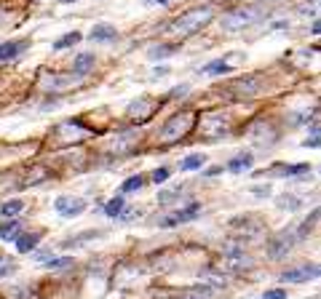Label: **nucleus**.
Returning <instances> with one entry per match:
<instances>
[{
    "label": "nucleus",
    "mask_w": 321,
    "mask_h": 299,
    "mask_svg": "<svg viewBox=\"0 0 321 299\" xmlns=\"http://www.w3.org/2000/svg\"><path fill=\"white\" fill-rule=\"evenodd\" d=\"M313 278H318V265H300L281 273L284 283H305V280H313Z\"/></svg>",
    "instance_id": "6"
},
{
    "label": "nucleus",
    "mask_w": 321,
    "mask_h": 299,
    "mask_svg": "<svg viewBox=\"0 0 321 299\" xmlns=\"http://www.w3.org/2000/svg\"><path fill=\"white\" fill-rule=\"evenodd\" d=\"M54 209L62 214V217H78V214L86 209V201L81 198H70V195H62V198H56Z\"/></svg>",
    "instance_id": "7"
},
{
    "label": "nucleus",
    "mask_w": 321,
    "mask_h": 299,
    "mask_svg": "<svg viewBox=\"0 0 321 299\" xmlns=\"http://www.w3.org/2000/svg\"><path fill=\"white\" fill-rule=\"evenodd\" d=\"M262 299H287V291L284 288H270V291L262 294Z\"/></svg>",
    "instance_id": "31"
},
{
    "label": "nucleus",
    "mask_w": 321,
    "mask_h": 299,
    "mask_svg": "<svg viewBox=\"0 0 321 299\" xmlns=\"http://www.w3.org/2000/svg\"><path fill=\"white\" fill-rule=\"evenodd\" d=\"M278 206H281V209H287V211H295L297 206H300V201H297V198H281Z\"/></svg>",
    "instance_id": "30"
},
{
    "label": "nucleus",
    "mask_w": 321,
    "mask_h": 299,
    "mask_svg": "<svg viewBox=\"0 0 321 299\" xmlns=\"http://www.w3.org/2000/svg\"><path fill=\"white\" fill-rule=\"evenodd\" d=\"M252 153H241V155H235L228 161V171L230 174H241V171H247V168H252Z\"/></svg>",
    "instance_id": "13"
},
{
    "label": "nucleus",
    "mask_w": 321,
    "mask_h": 299,
    "mask_svg": "<svg viewBox=\"0 0 321 299\" xmlns=\"http://www.w3.org/2000/svg\"><path fill=\"white\" fill-rule=\"evenodd\" d=\"M0 238H3V240H16L19 238V222L3 224V227H0Z\"/></svg>",
    "instance_id": "23"
},
{
    "label": "nucleus",
    "mask_w": 321,
    "mask_h": 299,
    "mask_svg": "<svg viewBox=\"0 0 321 299\" xmlns=\"http://www.w3.org/2000/svg\"><path fill=\"white\" fill-rule=\"evenodd\" d=\"M252 265L247 251H244L241 246H228L225 248V270H230V273H244Z\"/></svg>",
    "instance_id": "5"
},
{
    "label": "nucleus",
    "mask_w": 321,
    "mask_h": 299,
    "mask_svg": "<svg viewBox=\"0 0 321 299\" xmlns=\"http://www.w3.org/2000/svg\"><path fill=\"white\" fill-rule=\"evenodd\" d=\"M37 240H41V235H19L16 238V251H22V254H27V251H32L35 246H37Z\"/></svg>",
    "instance_id": "16"
},
{
    "label": "nucleus",
    "mask_w": 321,
    "mask_h": 299,
    "mask_svg": "<svg viewBox=\"0 0 321 299\" xmlns=\"http://www.w3.org/2000/svg\"><path fill=\"white\" fill-rule=\"evenodd\" d=\"M27 40H14V43H3L0 45V62H14L16 56H22L27 51Z\"/></svg>",
    "instance_id": "8"
},
{
    "label": "nucleus",
    "mask_w": 321,
    "mask_h": 299,
    "mask_svg": "<svg viewBox=\"0 0 321 299\" xmlns=\"http://www.w3.org/2000/svg\"><path fill=\"white\" fill-rule=\"evenodd\" d=\"M177 51H179L177 45H153L150 48V59H164V56H172Z\"/></svg>",
    "instance_id": "21"
},
{
    "label": "nucleus",
    "mask_w": 321,
    "mask_h": 299,
    "mask_svg": "<svg viewBox=\"0 0 321 299\" xmlns=\"http://www.w3.org/2000/svg\"><path fill=\"white\" fill-rule=\"evenodd\" d=\"M198 209H201L198 203H190L185 211H177V214H172V217H169V219H164L160 224H164V227H174V224H179V222H190V219H195Z\"/></svg>",
    "instance_id": "10"
},
{
    "label": "nucleus",
    "mask_w": 321,
    "mask_h": 299,
    "mask_svg": "<svg viewBox=\"0 0 321 299\" xmlns=\"http://www.w3.org/2000/svg\"><path fill=\"white\" fill-rule=\"evenodd\" d=\"M75 43H81V32H67V35H62L59 40H54V48L64 51V48H70V45H75Z\"/></svg>",
    "instance_id": "18"
},
{
    "label": "nucleus",
    "mask_w": 321,
    "mask_h": 299,
    "mask_svg": "<svg viewBox=\"0 0 321 299\" xmlns=\"http://www.w3.org/2000/svg\"><path fill=\"white\" fill-rule=\"evenodd\" d=\"M169 176H172V171H169V168H155V171H153V182L160 184V182H166Z\"/></svg>",
    "instance_id": "29"
},
{
    "label": "nucleus",
    "mask_w": 321,
    "mask_h": 299,
    "mask_svg": "<svg viewBox=\"0 0 321 299\" xmlns=\"http://www.w3.org/2000/svg\"><path fill=\"white\" fill-rule=\"evenodd\" d=\"M94 54H78L75 56V62H72V75L75 78H83V75H89L91 67H94Z\"/></svg>",
    "instance_id": "11"
},
{
    "label": "nucleus",
    "mask_w": 321,
    "mask_h": 299,
    "mask_svg": "<svg viewBox=\"0 0 321 299\" xmlns=\"http://www.w3.org/2000/svg\"><path fill=\"white\" fill-rule=\"evenodd\" d=\"M179 299H212V288H193V291H185Z\"/></svg>",
    "instance_id": "26"
},
{
    "label": "nucleus",
    "mask_w": 321,
    "mask_h": 299,
    "mask_svg": "<svg viewBox=\"0 0 321 299\" xmlns=\"http://www.w3.org/2000/svg\"><path fill=\"white\" fill-rule=\"evenodd\" d=\"M204 161H206V158H204L201 153L187 155L185 161H182V171H195V168H201V166H204Z\"/></svg>",
    "instance_id": "19"
},
{
    "label": "nucleus",
    "mask_w": 321,
    "mask_h": 299,
    "mask_svg": "<svg viewBox=\"0 0 321 299\" xmlns=\"http://www.w3.org/2000/svg\"><path fill=\"white\" fill-rule=\"evenodd\" d=\"M310 171V166L308 163H297V166H284L281 168V176H297V174H305Z\"/></svg>",
    "instance_id": "27"
},
{
    "label": "nucleus",
    "mask_w": 321,
    "mask_h": 299,
    "mask_svg": "<svg viewBox=\"0 0 321 299\" xmlns=\"http://www.w3.org/2000/svg\"><path fill=\"white\" fill-rule=\"evenodd\" d=\"M260 16H262V8H257V6H238V8H233V11H228L222 16V27L225 30H241V27L257 22Z\"/></svg>",
    "instance_id": "3"
},
{
    "label": "nucleus",
    "mask_w": 321,
    "mask_h": 299,
    "mask_svg": "<svg viewBox=\"0 0 321 299\" xmlns=\"http://www.w3.org/2000/svg\"><path fill=\"white\" fill-rule=\"evenodd\" d=\"M124 209H126L124 195H115L112 201H107V206H105V214H107L110 219H118V217H124Z\"/></svg>",
    "instance_id": "14"
},
{
    "label": "nucleus",
    "mask_w": 321,
    "mask_h": 299,
    "mask_svg": "<svg viewBox=\"0 0 321 299\" xmlns=\"http://www.w3.org/2000/svg\"><path fill=\"white\" fill-rule=\"evenodd\" d=\"M316 219H318V211H313V214H310V217L303 222V227L297 230V235H295V238H297V240H303V238L308 235V232H310V227H313V224H316Z\"/></svg>",
    "instance_id": "25"
},
{
    "label": "nucleus",
    "mask_w": 321,
    "mask_h": 299,
    "mask_svg": "<svg viewBox=\"0 0 321 299\" xmlns=\"http://www.w3.org/2000/svg\"><path fill=\"white\" fill-rule=\"evenodd\" d=\"M22 209H24V203H22V201H8V203H3V206H0V214L11 219V217H16V214L22 211Z\"/></svg>",
    "instance_id": "20"
},
{
    "label": "nucleus",
    "mask_w": 321,
    "mask_h": 299,
    "mask_svg": "<svg viewBox=\"0 0 321 299\" xmlns=\"http://www.w3.org/2000/svg\"><path fill=\"white\" fill-rule=\"evenodd\" d=\"M142 184H145L142 176H129V179H126L124 184H121V192H137Z\"/></svg>",
    "instance_id": "24"
},
{
    "label": "nucleus",
    "mask_w": 321,
    "mask_h": 299,
    "mask_svg": "<svg viewBox=\"0 0 321 299\" xmlns=\"http://www.w3.org/2000/svg\"><path fill=\"white\" fill-rule=\"evenodd\" d=\"M59 3H70V0H59Z\"/></svg>",
    "instance_id": "35"
},
{
    "label": "nucleus",
    "mask_w": 321,
    "mask_h": 299,
    "mask_svg": "<svg viewBox=\"0 0 321 299\" xmlns=\"http://www.w3.org/2000/svg\"><path fill=\"white\" fill-rule=\"evenodd\" d=\"M193 120H195V115L190 110L177 112V115H172L164 123V128H160V139H164V142H177V139H182L187 131L193 128Z\"/></svg>",
    "instance_id": "2"
},
{
    "label": "nucleus",
    "mask_w": 321,
    "mask_h": 299,
    "mask_svg": "<svg viewBox=\"0 0 321 299\" xmlns=\"http://www.w3.org/2000/svg\"><path fill=\"white\" fill-rule=\"evenodd\" d=\"M118 37V30L112 24H97L91 30V40H97V43H107V40H115Z\"/></svg>",
    "instance_id": "12"
},
{
    "label": "nucleus",
    "mask_w": 321,
    "mask_h": 299,
    "mask_svg": "<svg viewBox=\"0 0 321 299\" xmlns=\"http://www.w3.org/2000/svg\"><path fill=\"white\" fill-rule=\"evenodd\" d=\"M230 72V64L225 59H217V62H209L206 67H201V75H225Z\"/></svg>",
    "instance_id": "15"
},
{
    "label": "nucleus",
    "mask_w": 321,
    "mask_h": 299,
    "mask_svg": "<svg viewBox=\"0 0 321 299\" xmlns=\"http://www.w3.org/2000/svg\"><path fill=\"white\" fill-rule=\"evenodd\" d=\"M150 3H155V6H166L169 0H150Z\"/></svg>",
    "instance_id": "33"
},
{
    "label": "nucleus",
    "mask_w": 321,
    "mask_h": 299,
    "mask_svg": "<svg viewBox=\"0 0 321 299\" xmlns=\"http://www.w3.org/2000/svg\"><path fill=\"white\" fill-rule=\"evenodd\" d=\"M295 235H292L289 230H284V232H278L276 238H270V243H268V257L270 259H281V257H287L289 254V248L295 246Z\"/></svg>",
    "instance_id": "4"
},
{
    "label": "nucleus",
    "mask_w": 321,
    "mask_h": 299,
    "mask_svg": "<svg viewBox=\"0 0 321 299\" xmlns=\"http://www.w3.org/2000/svg\"><path fill=\"white\" fill-rule=\"evenodd\" d=\"M204 131L206 136H222L228 131V120L220 118V115H206L204 118Z\"/></svg>",
    "instance_id": "9"
},
{
    "label": "nucleus",
    "mask_w": 321,
    "mask_h": 299,
    "mask_svg": "<svg viewBox=\"0 0 321 299\" xmlns=\"http://www.w3.org/2000/svg\"><path fill=\"white\" fill-rule=\"evenodd\" d=\"M201 280L206 283V288H222L225 286V275H220V273H212V270H206V273H201Z\"/></svg>",
    "instance_id": "17"
},
{
    "label": "nucleus",
    "mask_w": 321,
    "mask_h": 299,
    "mask_svg": "<svg viewBox=\"0 0 321 299\" xmlns=\"http://www.w3.org/2000/svg\"><path fill=\"white\" fill-rule=\"evenodd\" d=\"M214 19V6H198V8H190V11H185L182 16H177L172 24H169V32L172 35H193L198 32L204 24H209Z\"/></svg>",
    "instance_id": "1"
},
{
    "label": "nucleus",
    "mask_w": 321,
    "mask_h": 299,
    "mask_svg": "<svg viewBox=\"0 0 321 299\" xmlns=\"http://www.w3.org/2000/svg\"><path fill=\"white\" fill-rule=\"evenodd\" d=\"M233 88H238V93H254L257 88V78H241L233 83Z\"/></svg>",
    "instance_id": "22"
},
{
    "label": "nucleus",
    "mask_w": 321,
    "mask_h": 299,
    "mask_svg": "<svg viewBox=\"0 0 321 299\" xmlns=\"http://www.w3.org/2000/svg\"><path fill=\"white\" fill-rule=\"evenodd\" d=\"M305 147H318V134H313L310 139H305Z\"/></svg>",
    "instance_id": "32"
},
{
    "label": "nucleus",
    "mask_w": 321,
    "mask_h": 299,
    "mask_svg": "<svg viewBox=\"0 0 321 299\" xmlns=\"http://www.w3.org/2000/svg\"><path fill=\"white\" fill-rule=\"evenodd\" d=\"M46 265H49L51 270H67V267L72 265V259H70V257H56V259H49Z\"/></svg>",
    "instance_id": "28"
},
{
    "label": "nucleus",
    "mask_w": 321,
    "mask_h": 299,
    "mask_svg": "<svg viewBox=\"0 0 321 299\" xmlns=\"http://www.w3.org/2000/svg\"><path fill=\"white\" fill-rule=\"evenodd\" d=\"M6 273H8V267H3V270H0V278H3V275H6Z\"/></svg>",
    "instance_id": "34"
}]
</instances>
